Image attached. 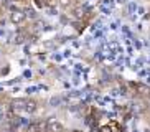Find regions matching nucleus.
Here are the masks:
<instances>
[{
    "instance_id": "f257e3e1",
    "label": "nucleus",
    "mask_w": 150,
    "mask_h": 132,
    "mask_svg": "<svg viewBox=\"0 0 150 132\" xmlns=\"http://www.w3.org/2000/svg\"><path fill=\"white\" fill-rule=\"evenodd\" d=\"M10 22L13 25H22L27 22V13L23 10H12L10 12Z\"/></svg>"
},
{
    "instance_id": "f03ea898",
    "label": "nucleus",
    "mask_w": 150,
    "mask_h": 132,
    "mask_svg": "<svg viewBox=\"0 0 150 132\" xmlns=\"http://www.w3.org/2000/svg\"><path fill=\"white\" fill-rule=\"evenodd\" d=\"M45 132H64V127L59 121H48L46 122V131Z\"/></svg>"
},
{
    "instance_id": "7ed1b4c3",
    "label": "nucleus",
    "mask_w": 150,
    "mask_h": 132,
    "mask_svg": "<svg viewBox=\"0 0 150 132\" xmlns=\"http://www.w3.org/2000/svg\"><path fill=\"white\" fill-rule=\"evenodd\" d=\"M36 109H38V102L33 101V99H28V101L23 102V111H25L27 114H35Z\"/></svg>"
},
{
    "instance_id": "20e7f679",
    "label": "nucleus",
    "mask_w": 150,
    "mask_h": 132,
    "mask_svg": "<svg viewBox=\"0 0 150 132\" xmlns=\"http://www.w3.org/2000/svg\"><path fill=\"white\" fill-rule=\"evenodd\" d=\"M109 129H110V132H122V127H120V124L119 122H115V121H110L109 124Z\"/></svg>"
},
{
    "instance_id": "39448f33",
    "label": "nucleus",
    "mask_w": 150,
    "mask_h": 132,
    "mask_svg": "<svg viewBox=\"0 0 150 132\" xmlns=\"http://www.w3.org/2000/svg\"><path fill=\"white\" fill-rule=\"evenodd\" d=\"M43 7H50V9H54L58 5V0H41Z\"/></svg>"
},
{
    "instance_id": "423d86ee",
    "label": "nucleus",
    "mask_w": 150,
    "mask_h": 132,
    "mask_svg": "<svg viewBox=\"0 0 150 132\" xmlns=\"http://www.w3.org/2000/svg\"><path fill=\"white\" fill-rule=\"evenodd\" d=\"M58 4H61L63 7H68V5L71 4V2H69V0H58Z\"/></svg>"
},
{
    "instance_id": "0eeeda50",
    "label": "nucleus",
    "mask_w": 150,
    "mask_h": 132,
    "mask_svg": "<svg viewBox=\"0 0 150 132\" xmlns=\"http://www.w3.org/2000/svg\"><path fill=\"white\" fill-rule=\"evenodd\" d=\"M13 2H22V4H25V2H28V0H13Z\"/></svg>"
},
{
    "instance_id": "6e6552de",
    "label": "nucleus",
    "mask_w": 150,
    "mask_h": 132,
    "mask_svg": "<svg viewBox=\"0 0 150 132\" xmlns=\"http://www.w3.org/2000/svg\"><path fill=\"white\" fill-rule=\"evenodd\" d=\"M73 132H81V131H73Z\"/></svg>"
},
{
    "instance_id": "1a4fd4ad",
    "label": "nucleus",
    "mask_w": 150,
    "mask_h": 132,
    "mask_svg": "<svg viewBox=\"0 0 150 132\" xmlns=\"http://www.w3.org/2000/svg\"><path fill=\"white\" fill-rule=\"evenodd\" d=\"M0 13H2V10H0Z\"/></svg>"
}]
</instances>
